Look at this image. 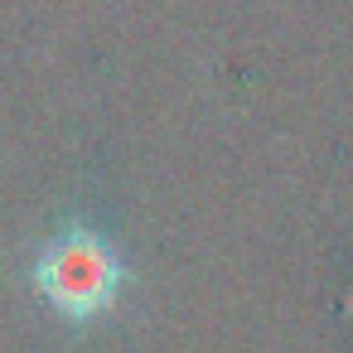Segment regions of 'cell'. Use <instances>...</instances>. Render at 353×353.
Returning <instances> with one entry per match:
<instances>
[{
    "instance_id": "1",
    "label": "cell",
    "mask_w": 353,
    "mask_h": 353,
    "mask_svg": "<svg viewBox=\"0 0 353 353\" xmlns=\"http://www.w3.org/2000/svg\"><path fill=\"white\" fill-rule=\"evenodd\" d=\"M121 276H126V271H121V256H117L112 242L97 237L92 228H68V232H59V237L44 247L39 266H34L39 295H44L59 314H68V319H92V314L112 310L117 295H121Z\"/></svg>"
}]
</instances>
